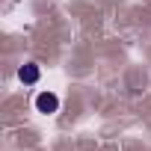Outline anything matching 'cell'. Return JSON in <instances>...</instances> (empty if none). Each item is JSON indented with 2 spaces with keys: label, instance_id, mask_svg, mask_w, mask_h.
I'll return each instance as SVG.
<instances>
[{
  "label": "cell",
  "instance_id": "6da1fadb",
  "mask_svg": "<svg viewBox=\"0 0 151 151\" xmlns=\"http://www.w3.org/2000/svg\"><path fill=\"white\" fill-rule=\"evenodd\" d=\"M36 110L45 113V116H53V113L59 110V98H56L53 92H39V95H36Z\"/></svg>",
  "mask_w": 151,
  "mask_h": 151
},
{
  "label": "cell",
  "instance_id": "7a4b0ae2",
  "mask_svg": "<svg viewBox=\"0 0 151 151\" xmlns=\"http://www.w3.org/2000/svg\"><path fill=\"white\" fill-rule=\"evenodd\" d=\"M39 77H42V68H39L36 62H27V65H21V68H18V80H21L24 86H36V83H39Z\"/></svg>",
  "mask_w": 151,
  "mask_h": 151
}]
</instances>
